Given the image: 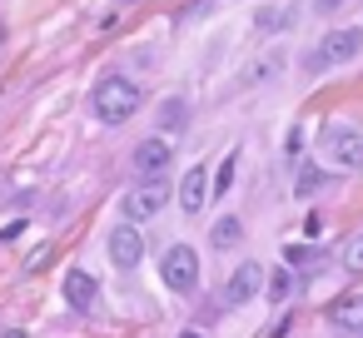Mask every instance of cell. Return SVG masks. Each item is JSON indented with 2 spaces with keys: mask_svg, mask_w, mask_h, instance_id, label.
Here are the masks:
<instances>
[{
  "mask_svg": "<svg viewBox=\"0 0 363 338\" xmlns=\"http://www.w3.org/2000/svg\"><path fill=\"white\" fill-rule=\"evenodd\" d=\"M90 100H95V115H100L105 125H125V120H135L140 105H145V95H140V85H135L130 75H105Z\"/></svg>",
  "mask_w": 363,
  "mask_h": 338,
  "instance_id": "cell-1",
  "label": "cell"
},
{
  "mask_svg": "<svg viewBox=\"0 0 363 338\" xmlns=\"http://www.w3.org/2000/svg\"><path fill=\"white\" fill-rule=\"evenodd\" d=\"M160 278L169 293H194L199 288V254L189 244H169L164 259H160Z\"/></svg>",
  "mask_w": 363,
  "mask_h": 338,
  "instance_id": "cell-2",
  "label": "cell"
},
{
  "mask_svg": "<svg viewBox=\"0 0 363 338\" xmlns=\"http://www.w3.org/2000/svg\"><path fill=\"white\" fill-rule=\"evenodd\" d=\"M358 50H363V30L358 26H338V30H328L323 40H318V50H313V70H328V65H348V60H358Z\"/></svg>",
  "mask_w": 363,
  "mask_h": 338,
  "instance_id": "cell-3",
  "label": "cell"
},
{
  "mask_svg": "<svg viewBox=\"0 0 363 338\" xmlns=\"http://www.w3.org/2000/svg\"><path fill=\"white\" fill-rule=\"evenodd\" d=\"M323 154L338 169H363V130L353 125H328L323 130Z\"/></svg>",
  "mask_w": 363,
  "mask_h": 338,
  "instance_id": "cell-4",
  "label": "cell"
},
{
  "mask_svg": "<svg viewBox=\"0 0 363 338\" xmlns=\"http://www.w3.org/2000/svg\"><path fill=\"white\" fill-rule=\"evenodd\" d=\"M164 204H169V184H164V179H140V184L125 194V219H130V224L155 219Z\"/></svg>",
  "mask_w": 363,
  "mask_h": 338,
  "instance_id": "cell-5",
  "label": "cell"
},
{
  "mask_svg": "<svg viewBox=\"0 0 363 338\" xmlns=\"http://www.w3.org/2000/svg\"><path fill=\"white\" fill-rule=\"evenodd\" d=\"M105 249H110V264L115 269H140V259H145V234H140V224H115L110 229V239H105Z\"/></svg>",
  "mask_w": 363,
  "mask_h": 338,
  "instance_id": "cell-6",
  "label": "cell"
},
{
  "mask_svg": "<svg viewBox=\"0 0 363 338\" xmlns=\"http://www.w3.org/2000/svg\"><path fill=\"white\" fill-rule=\"evenodd\" d=\"M209 194H214V179H209V169H204V164H189V174L179 179V209L194 219V214H204Z\"/></svg>",
  "mask_w": 363,
  "mask_h": 338,
  "instance_id": "cell-7",
  "label": "cell"
},
{
  "mask_svg": "<svg viewBox=\"0 0 363 338\" xmlns=\"http://www.w3.org/2000/svg\"><path fill=\"white\" fill-rule=\"evenodd\" d=\"M169 164H174V150H169V140H164V135L140 140V150H135V169H140L145 179H160Z\"/></svg>",
  "mask_w": 363,
  "mask_h": 338,
  "instance_id": "cell-8",
  "label": "cell"
},
{
  "mask_svg": "<svg viewBox=\"0 0 363 338\" xmlns=\"http://www.w3.org/2000/svg\"><path fill=\"white\" fill-rule=\"evenodd\" d=\"M259 288H264V269H259L254 259H244V264H239V269L229 274V288H224V298H229V303L239 308V303H249V298H254Z\"/></svg>",
  "mask_w": 363,
  "mask_h": 338,
  "instance_id": "cell-9",
  "label": "cell"
},
{
  "mask_svg": "<svg viewBox=\"0 0 363 338\" xmlns=\"http://www.w3.org/2000/svg\"><path fill=\"white\" fill-rule=\"evenodd\" d=\"M95 298H100V283H95L85 269H70V274H65V303L85 313V308H95Z\"/></svg>",
  "mask_w": 363,
  "mask_h": 338,
  "instance_id": "cell-10",
  "label": "cell"
},
{
  "mask_svg": "<svg viewBox=\"0 0 363 338\" xmlns=\"http://www.w3.org/2000/svg\"><path fill=\"white\" fill-rule=\"evenodd\" d=\"M328 323L343 328V333H363V298L358 293H343L328 303Z\"/></svg>",
  "mask_w": 363,
  "mask_h": 338,
  "instance_id": "cell-11",
  "label": "cell"
},
{
  "mask_svg": "<svg viewBox=\"0 0 363 338\" xmlns=\"http://www.w3.org/2000/svg\"><path fill=\"white\" fill-rule=\"evenodd\" d=\"M209 239H214V249H234V244L244 239V224H239L234 214H224V219L214 224V234H209Z\"/></svg>",
  "mask_w": 363,
  "mask_h": 338,
  "instance_id": "cell-12",
  "label": "cell"
},
{
  "mask_svg": "<svg viewBox=\"0 0 363 338\" xmlns=\"http://www.w3.org/2000/svg\"><path fill=\"white\" fill-rule=\"evenodd\" d=\"M234 169H239V150H229V154L219 159V169H214V194H229V184H234Z\"/></svg>",
  "mask_w": 363,
  "mask_h": 338,
  "instance_id": "cell-13",
  "label": "cell"
},
{
  "mask_svg": "<svg viewBox=\"0 0 363 338\" xmlns=\"http://www.w3.org/2000/svg\"><path fill=\"white\" fill-rule=\"evenodd\" d=\"M318 189H323V169L303 164V169H298V184H294V194H298V199H308V194H318Z\"/></svg>",
  "mask_w": 363,
  "mask_h": 338,
  "instance_id": "cell-14",
  "label": "cell"
},
{
  "mask_svg": "<svg viewBox=\"0 0 363 338\" xmlns=\"http://www.w3.org/2000/svg\"><path fill=\"white\" fill-rule=\"evenodd\" d=\"M184 120H189L184 100H164V105H160V125H164V130H179Z\"/></svg>",
  "mask_w": 363,
  "mask_h": 338,
  "instance_id": "cell-15",
  "label": "cell"
},
{
  "mask_svg": "<svg viewBox=\"0 0 363 338\" xmlns=\"http://www.w3.org/2000/svg\"><path fill=\"white\" fill-rule=\"evenodd\" d=\"M284 259H289V269H313V249H303V244H294V249H284Z\"/></svg>",
  "mask_w": 363,
  "mask_h": 338,
  "instance_id": "cell-16",
  "label": "cell"
},
{
  "mask_svg": "<svg viewBox=\"0 0 363 338\" xmlns=\"http://www.w3.org/2000/svg\"><path fill=\"white\" fill-rule=\"evenodd\" d=\"M343 264H348L353 274H363V234H353V239H348V249H343Z\"/></svg>",
  "mask_w": 363,
  "mask_h": 338,
  "instance_id": "cell-17",
  "label": "cell"
},
{
  "mask_svg": "<svg viewBox=\"0 0 363 338\" xmlns=\"http://www.w3.org/2000/svg\"><path fill=\"white\" fill-rule=\"evenodd\" d=\"M254 26L269 35V30H279V26H284V11H259V16H254Z\"/></svg>",
  "mask_w": 363,
  "mask_h": 338,
  "instance_id": "cell-18",
  "label": "cell"
},
{
  "mask_svg": "<svg viewBox=\"0 0 363 338\" xmlns=\"http://www.w3.org/2000/svg\"><path fill=\"white\" fill-rule=\"evenodd\" d=\"M269 293H274V298H289V269H279V274L269 278Z\"/></svg>",
  "mask_w": 363,
  "mask_h": 338,
  "instance_id": "cell-19",
  "label": "cell"
},
{
  "mask_svg": "<svg viewBox=\"0 0 363 338\" xmlns=\"http://www.w3.org/2000/svg\"><path fill=\"white\" fill-rule=\"evenodd\" d=\"M333 6H343V0H318V11H333Z\"/></svg>",
  "mask_w": 363,
  "mask_h": 338,
  "instance_id": "cell-20",
  "label": "cell"
},
{
  "mask_svg": "<svg viewBox=\"0 0 363 338\" xmlns=\"http://www.w3.org/2000/svg\"><path fill=\"white\" fill-rule=\"evenodd\" d=\"M179 338H204V333H194V328H184V333H179Z\"/></svg>",
  "mask_w": 363,
  "mask_h": 338,
  "instance_id": "cell-21",
  "label": "cell"
}]
</instances>
